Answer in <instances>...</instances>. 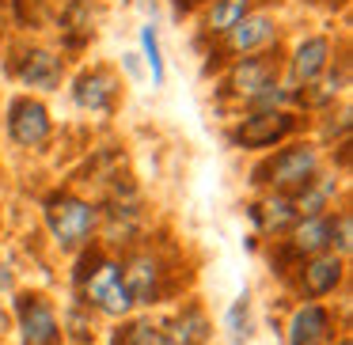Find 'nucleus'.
<instances>
[{
	"mask_svg": "<svg viewBox=\"0 0 353 345\" xmlns=\"http://www.w3.org/2000/svg\"><path fill=\"white\" fill-rule=\"evenodd\" d=\"M69 289H72V300H80L95 319L118 322V319H130V315L137 311L130 289H125L122 262H118V254L107 251L103 243L88 247V251H80L77 258H72Z\"/></svg>",
	"mask_w": 353,
	"mask_h": 345,
	"instance_id": "f257e3e1",
	"label": "nucleus"
},
{
	"mask_svg": "<svg viewBox=\"0 0 353 345\" xmlns=\"http://www.w3.org/2000/svg\"><path fill=\"white\" fill-rule=\"evenodd\" d=\"M118 262H122L125 289H130L137 311H152L183 292L179 247H168L160 236H145L133 247L118 251Z\"/></svg>",
	"mask_w": 353,
	"mask_h": 345,
	"instance_id": "f03ea898",
	"label": "nucleus"
},
{
	"mask_svg": "<svg viewBox=\"0 0 353 345\" xmlns=\"http://www.w3.org/2000/svg\"><path fill=\"white\" fill-rule=\"evenodd\" d=\"M39 216L50 247L61 258H77L80 251L99 243V201L77 186H50L39 198Z\"/></svg>",
	"mask_w": 353,
	"mask_h": 345,
	"instance_id": "7ed1b4c3",
	"label": "nucleus"
},
{
	"mask_svg": "<svg viewBox=\"0 0 353 345\" xmlns=\"http://www.w3.org/2000/svg\"><path fill=\"white\" fill-rule=\"evenodd\" d=\"M323 171H327V152L307 133H300V137L285 140L281 148L259 156L251 163V171H247V186H251V194H285V198H296Z\"/></svg>",
	"mask_w": 353,
	"mask_h": 345,
	"instance_id": "20e7f679",
	"label": "nucleus"
},
{
	"mask_svg": "<svg viewBox=\"0 0 353 345\" xmlns=\"http://www.w3.org/2000/svg\"><path fill=\"white\" fill-rule=\"evenodd\" d=\"M0 72L16 84V92L27 95H54L69 84L72 61L54 46V42L42 39H12L8 54L0 57Z\"/></svg>",
	"mask_w": 353,
	"mask_h": 345,
	"instance_id": "39448f33",
	"label": "nucleus"
},
{
	"mask_svg": "<svg viewBox=\"0 0 353 345\" xmlns=\"http://www.w3.org/2000/svg\"><path fill=\"white\" fill-rule=\"evenodd\" d=\"M285 39H289V19H285L281 8H274V0H262L254 12H247L221 42H213L201 54L209 57L205 72L213 76L221 65L236 61V57H251V54H270V50H281Z\"/></svg>",
	"mask_w": 353,
	"mask_h": 345,
	"instance_id": "423d86ee",
	"label": "nucleus"
},
{
	"mask_svg": "<svg viewBox=\"0 0 353 345\" xmlns=\"http://www.w3.org/2000/svg\"><path fill=\"white\" fill-rule=\"evenodd\" d=\"M345 42L338 31H330V27H300L296 34L289 31V39H285L281 46V84L289 87L292 95L304 92V87L319 84L323 72L330 69V65L338 61V54H345Z\"/></svg>",
	"mask_w": 353,
	"mask_h": 345,
	"instance_id": "0eeeda50",
	"label": "nucleus"
},
{
	"mask_svg": "<svg viewBox=\"0 0 353 345\" xmlns=\"http://www.w3.org/2000/svg\"><path fill=\"white\" fill-rule=\"evenodd\" d=\"M307 133V118L296 110H247V114H228L224 122V145L239 156H266L281 148L285 140Z\"/></svg>",
	"mask_w": 353,
	"mask_h": 345,
	"instance_id": "6e6552de",
	"label": "nucleus"
},
{
	"mask_svg": "<svg viewBox=\"0 0 353 345\" xmlns=\"http://www.w3.org/2000/svg\"><path fill=\"white\" fill-rule=\"evenodd\" d=\"M274 84H281V50L236 57V61L221 65V69L213 72V99L221 110L239 114L247 103L259 99V95Z\"/></svg>",
	"mask_w": 353,
	"mask_h": 345,
	"instance_id": "1a4fd4ad",
	"label": "nucleus"
},
{
	"mask_svg": "<svg viewBox=\"0 0 353 345\" xmlns=\"http://www.w3.org/2000/svg\"><path fill=\"white\" fill-rule=\"evenodd\" d=\"M0 125H4V140L23 156H46L57 137L54 110L42 95L12 92L0 107Z\"/></svg>",
	"mask_w": 353,
	"mask_h": 345,
	"instance_id": "9d476101",
	"label": "nucleus"
},
{
	"mask_svg": "<svg viewBox=\"0 0 353 345\" xmlns=\"http://www.w3.org/2000/svg\"><path fill=\"white\" fill-rule=\"evenodd\" d=\"M69 103L88 118H114L125 103V80L110 61H88L69 72Z\"/></svg>",
	"mask_w": 353,
	"mask_h": 345,
	"instance_id": "9b49d317",
	"label": "nucleus"
},
{
	"mask_svg": "<svg viewBox=\"0 0 353 345\" xmlns=\"http://www.w3.org/2000/svg\"><path fill=\"white\" fill-rule=\"evenodd\" d=\"M12 319H16L19 345H65L61 311L42 289H16L12 292Z\"/></svg>",
	"mask_w": 353,
	"mask_h": 345,
	"instance_id": "f8f14e48",
	"label": "nucleus"
},
{
	"mask_svg": "<svg viewBox=\"0 0 353 345\" xmlns=\"http://www.w3.org/2000/svg\"><path fill=\"white\" fill-rule=\"evenodd\" d=\"M281 284H285V289H289L296 300H315V304H327V300L342 296L345 284H350V262L338 258L334 251L315 254V258L296 262Z\"/></svg>",
	"mask_w": 353,
	"mask_h": 345,
	"instance_id": "ddd939ff",
	"label": "nucleus"
},
{
	"mask_svg": "<svg viewBox=\"0 0 353 345\" xmlns=\"http://www.w3.org/2000/svg\"><path fill=\"white\" fill-rule=\"evenodd\" d=\"M338 334H345V322L330 304L296 300L285 315V345H330Z\"/></svg>",
	"mask_w": 353,
	"mask_h": 345,
	"instance_id": "4468645a",
	"label": "nucleus"
},
{
	"mask_svg": "<svg viewBox=\"0 0 353 345\" xmlns=\"http://www.w3.org/2000/svg\"><path fill=\"white\" fill-rule=\"evenodd\" d=\"M50 27L57 34V50L69 61H77L99 39V0H61V8H54Z\"/></svg>",
	"mask_w": 353,
	"mask_h": 345,
	"instance_id": "2eb2a0df",
	"label": "nucleus"
},
{
	"mask_svg": "<svg viewBox=\"0 0 353 345\" xmlns=\"http://www.w3.org/2000/svg\"><path fill=\"white\" fill-rule=\"evenodd\" d=\"M160 345H213V319L198 296L179 300L175 311L156 319Z\"/></svg>",
	"mask_w": 353,
	"mask_h": 345,
	"instance_id": "dca6fc26",
	"label": "nucleus"
},
{
	"mask_svg": "<svg viewBox=\"0 0 353 345\" xmlns=\"http://www.w3.org/2000/svg\"><path fill=\"white\" fill-rule=\"evenodd\" d=\"M247 220H251V236L259 243H277V239L289 236V228L300 220L292 198L285 194H251L243 205Z\"/></svg>",
	"mask_w": 353,
	"mask_h": 345,
	"instance_id": "f3484780",
	"label": "nucleus"
},
{
	"mask_svg": "<svg viewBox=\"0 0 353 345\" xmlns=\"http://www.w3.org/2000/svg\"><path fill=\"white\" fill-rule=\"evenodd\" d=\"M262 0H201L194 8L190 23H194V42L201 50H209L213 42H221L247 12H254Z\"/></svg>",
	"mask_w": 353,
	"mask_h": 345,
	"instance_id": "a211bd4d",
	"label": "nucleus"
},
{
	"mask_svg": "<svg viewBox=\"0 0 353 345\" xmlns=\"http://www.w3.org/2000/svg\"><path fill=\"white\" fill-rule=\"evenodd\" d=\"M342 201H350L345 198V175L334 167H327L319 178H312V182L292 198V205H296V216H323V213H334Z\"/></svg>",
	"mask_w": 353,
	"mask_h": 345,
	"instance_id": "6ab92c4d",
	"label": "nucleus"
},
{
	"mask_svg": "<svg viewBox=\"0 0 353 345\" xmlns=\"http://www.w3.org/2000/svg\"><path fill=\"white\" fill-rule=\"evenodd\" d=\"M8 23L19 39H34L54 23V0H8Z\"/></svg>",
	"mask_w": 353,
	"mask_h": 345,
	"instance_id": "aec40b11",
	"label": "nucleus"
},
{
	"mask_svg": "<svg viewBox=\"0 0 353 345\" xmlns=\"http://www.w3.org/2000/svg\"><path fill=\"white\" fill-rule=\"evenodd\" d=\"M137 54H141V65H145V76L152 80V87H163L168 84V57H163V42H160V27L152 19L137 27Z\"/></svg>",
	"mask_w": 353,
	"mask_h": 345,
	"instance_id": "412c9836",
	"label": "nucleus"
},
{
	"mask_svg": "<svg viewBox=\"0 0 353 345\" xmlns=\"http://www.w3.org/2000/svg\"><path fill=\"white\" fill-rule=\"evenodd\" d=\"M107 345H160V334H156V319H152L148 311H133L130 319L110 322Z\"/></svg>",
	"mask_w": 353,
	"mask_h": 345,
	"instance_id": "4be33fe9",
	"label": "nucleus"
},
{
	"mask_svg": "<svg viewBox=\"0 0 353 345\" xmlns=\"http://www.w3.org/2000/svg\"><path fill=\"white\" fill-rule=\"evenodd\" d=\"M224 337H228L232 345H247L254 334V307H251V292H239L236 300H232L228 307H224Z\"/></svg>",
	"mask_w": 353,
	"mask_h": 345,
	"instance_id": "5701e85b",
	"label": "nucleus"
},
{
	"mask_svg": "<svg viewBox=\"0 0 353 345\" xmlns=\"http://www.w3.org/2000/svg\"><path fill=\"white\" fill-rule=\"evenodd\" d=\"M61 330H65V345L69 342L72 345H95V315L72 296L61 311Z\"/></svg>",
	"mask_w": 353,
	"mask_h": 345,
	"instance_id": "b1692460",
	"label": "nucleus"
},
{
	"mask_svg": "<svg viewBox=\"0 0 353 345\" xmlns=\"http://www.w3.org/2000/svg\"><path fill=\"white\" fill-rule=\"evenodd\" d=\"M330 251L345 262H350V254H353V205L350 201H342V205L330 213Z\"/></svg>",
	"mask_w": 353,
	"mask_h": 345,
	"instance_id": "393cba45",
	"label": "nucleus"
},
{
	"mask_svg": "<svg viewBox=\"0 0 353 345\" xmlns=\"http://www.w3.org/2000/svg\"><path fill=\"white\" fill-rule=\"evenodd\" d=\"M114 69L122 72V80H133V84H137V80H148L145 76V65H141V54H133V50H130V54H122V61H118Z\"/></svg>",
	"mask_w": 353,
	"mask_h": 345,
	"instance_id": "a878e982",
	"label": "nucleus"
},
{
	"mask_svg": "<svg viewBox=\"0 0 353 345\" xmlns=\"http://www.w3.org/2000/svg\"><path fill=\"white\" fill-rule=\"evenodd\" d=\"M307 8L323 12V16H342L345 8H350V0H304Z\"/></svg>",
	"mask_w": 353,
	"mask_h": 345,
	"instance_id": "bb28decb",
	"label": "nucleus"
},
{
	"mask_svg": "<svg viewBox=\"0 0 353 345\" xmlns=\"http://www.w3.org/2000/svg\"><path fill=\"white\" fill-rule=\"evenodd\" d=\"M16 289H19V284H16V266L0 258V292H4V296H12Z\"/></svg>",
	"mask_w": 353,
	"mask_h": 345,
	"instance_id": "cd10ccee",
	"label": "nucleus"
},
{
	"mask_svg": "<svg viewBox=\"0 0 353 345\" xmlns=\"http://www.w3.org/2000/svg\"><path fill=\"white\" fill-rule=\"evenodd\" d=\"M198 4H201V0H171V8H175V16H179V19H190Z\"/></svg>",
	"mask_w": 353,
	"mask_h": 345,
	"instance_id": "c85d7f7f",
	"label": "nucleus"
},
{
	"mask_svg": "<svg viewBox=\"0 0 353 345\" xmlns=\"http://www.w3.org/2000/svg\"><path fill=\"white\" fill-rule=\"evenodd\" d=\"M4 231H8V201L0 198V243H4Z\"/></svg>",
	"mask_w": 353,
	"mask_h": 345,
	"instance_id": "c756f323",
	"label": "nucleus"
},
{
	"mask_svg": "<svg viewBox=\"0 0 353 345\" xmlns=\"http://www.w3.org/2000/svg\"><path fill=\"white\" fill-rule=\"evenodd\" d=\"M330 345H353V337H350V334H338V337H334V342H330Z\"/></svg>",
	"mask_w": 353,
	"mask_h": 345,
	"instance_id": "7c9ffc66",
	"label": "nucleus"
}]
</instances>
